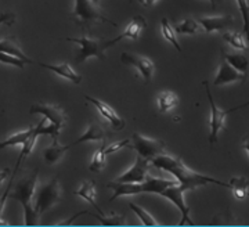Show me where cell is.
I'll list each match as a JSON object with an SVG mask.
<instances>
[{
  "mask_svg": "<svg viewBox=\"0 0 249 227\" xmlns=\"http://www.w3.org/2000/svg\"><path fill=\"white\" fill-rule=\"evenodd\" d=\"M151 165L160 170H166L178 179V184H181L187 191L188 190H196L198 187L208 186V184H217L222 187L230 189V183H223L220 180H216L213 177L196 173L194 170H191L188 166L184 165V162L180 158L172 157L168 154H160L157 157L152 158Z\"/></svg>",
  "mask_w": 249,
  "mask_h": 227,
  "instance_id": "obj_1",
  "label": "cell"
},
{
  "mask_svg": "<svg viewBox=\"0 0 249 227\" xmlns=\"http://www.w3.org/2000/svg\"><path fill=\"white\" fill-rule=\"evenodd\" d=\"M37 172L39 169L36 168L35 170L22 180H19L14 189V191H10V198L17 200L21 202L24 213H25V225L27 226H35L39 223V215L36 213L35 208L32 207V200L35 198L36 179H37Z\"/></svg>",
  "mask_w": 249,
  "mask_h": 227,
  "instance_id": "obj_2",
  "label": "cell"
},
{
  "mask_svg": "<svg viewBox=\"0 0 249 227\" xmlns=\"http://www.w3.org/2000/svg\"><path fill=\"white\" fill-rule=\"evenodd\" d=\"M176 184L175 180H166V179H160V177H152L147 176V179L142 183H111L107 184L108 189L114 190V195L109 198V201H114L119 197L124 195H137L142 192H155L160 194L166 187Z\"/></svg>",
  "mask_w": 249,
  "mask_h": 227,
  "instance_id": "obj_3",
  "label": "cell"
},
{
  "mask_svg": "<svg viewBox=\"0 0 249 227\" xmlns=\"http://www.w3.org/2000/svg\"><path fill=\"white\" fill-rule=\"evenodd\" d=\"M62 200V190L61 186L58 183V179L54 177L53 180H50L49 183L42 186L37 191L35 192V202H34V208L36 213L40 216L45 212L53 208L55 204Z\"/></svg>",
  "mask_w": 249,
  "mask_h": 227,
  "instance_id": "obj_4",
  "label": "cell"
},
{
  "mask_svg": "<svg viewBox=\"0 0 249 227\" xmlns=\"http://www.w3.org/2000/svg\"><path fill=\"white\" fill-rule=\"evenodd\" d=\"M65 40L68 42H73V43L80 44L79 54L75 57V62L80 64V62L86 61L90 57H97L100 60H106V54L104 50L107 49V40L103 38H90L86 34L82 36L80 39H75V38H65Z\"/></svg>",
  "mask_w": 249,
  "mask_h": 227,
  "instance_id": "obj_5",
  "label": "cell"
},
{
  "mask_svg": "<svg viewBox=\"0 0 249 227\" xmlns=\"http://www.w3.org/2000/svg\"><path fill=\"white\" fill-rule=\"evenodd\" d=\"M73 19L79 21V22H90V21H101L106 24L116 26L114 21H111L106 16V13L103 9L98 6L96 0H75V7L71 13Z\"/></svg>",
  "mask_w": 249,
  "mask_h": 227,
  "instance_id": "obj_6",
  "label": "cell"
},
{
  "mask_svg": "<svg viewBox=\"0 0 249 227\" xmlns=\"http://www.w3.org/2000/svg\"><path fill=\"white\" fill-rule=\"evenodd\" d=\"M132 149L137 151L139 155L152 159L154 157L160 155L165 150V143L157 139H148L144 137L140 133H133L132 136Z\"/></svg>",
  "mask_w": 249,
  "mask_h": 227,
  "instance_id": "obj_7",
  "label": "cell"
},
{
  "mask_svg": "<svg viewBox=\"0 0 249 227\" xmlns=\"http://www.w3.org/2000/svg\"><path fill=\"white\" fill-rule=\"evenodd\" d=\"M202 85L205 86L206 95H208V98H209V104H211V121H209L211 133H209V143H211V146H213L214 143L217 141L219 132L224 128L226 115L229 114V111H222V110L216 105V103L213 101V97H212L211 88H209L208 82H202Z\"/></svg>",
  "mask_w": 249,
  "mask_h": 227,
  "instance_id": "obj_8",
  "label": "cell"
},
{
  "mask_svg": "<svg viewBox=\"0 0 249 227\" xmlns=\"http://www.w3.org/2000/svg\"><path fill=\"white\" fill-rule=\"evenodd\" d=\"M187 190L181 186V184H173V186H169L166 187L163 191L160 192V195L168 198L170 202H173L176 207L178 208V210L181 212V220H180V225H184V223H188V225H194V222L190 219V208L186 205V201H184V192Z\"/></svg>",
  "mask_w": 249,
  "mask_h": 227,
  "instance_id": "obj_9",
  "label": "cell"
},
{
  "mask_svg": "<svg viewBox=\"0 0 249 227\" xmlns=\"http://www.w3.org/2000/svg\"><path fill=\"white\" fill-rule=\"evenodd\" d=\"M121 61L126 64V65H130V67L136 68V71L140 74V76H142V79L147 83L152 79V74H154V70H155V65H154V62L150 58L139 56V54H134V53L126 52L121 56Z\"/></svg>",
  "mask_w": 249,
  "mask_h": 227,
  "instance_id": "obj_10",
  "label": "cell"
},
{
  "mask_svg": "<svg viewBox=\"0 0 249 227\" xmlns=\"http://www.w3.org/2000/svg\"><path fill=\"white\" fill-rule=\"evenodd\" d=\"M31 115L35 114H40L46 116L50 122L53 123L54 126L61 132L62 126L67 122V114L62 110L61 107L54 104H34L29 110Z\"/></svg>",
  "mask_w": 249,
  "mask_h": 227,
  "instance_id": "obj_11",
  "label": "cell"
},
{
  "mask_svg": "<svg viewBox=\"0 0 249 227\" xmlns=\"http://www.w3.org/2000/svg\"><path fill=\"white\" fill-rule=\"evenodd\" d=\"M148 159L137 155L134 165L126 170L124 175L116 177L114 183H142L147 179V172H148Z\"/></svg>",
  "mask_w": 249,
  "mask_h": 227,
  "instance_id": "obj_12",
  "label": "cell"
},
{
  "mask_svg": "<svg viewBox=\"0 0 249 227\" xmlns=\"http://www.w3.org/2000/svg\"><path fill=\"white\" fill-rule=\"evenodd\" d=\"M88 101H90L93 105H96V108L98 110V113L101 114V116L107 121L109 125H111V128L116 132H121L124 131V121L122 116H119L118 114L115 113V110L111 107V105L106 104L104 101H101V100H97V98H94V97H90L86 96L85 97Z\"/></svg>",
  "mask_w": 249,
  "mask_h": 227,
  "instance_id": "obj_13",
  "label": "cell"
},
{
  "mask_svg": "<svg viewBox=\"0 0 249 227\" xmlns=\"http://www.w3.org/2000/svg\"><path fill=\"white\" fill-rule=\"evenodd\" d=\"M247 78L248 76L245 74L235 70L231 64H229L226 60H223L220 67H219V71H217V75H216V78L213 80V85L222 86V85L232 83V82H244Z\"/></svg>",
  "mask_w": 249,
  "mask_h": 227,
  "instance_id": "obj_14",
  "label": "cell"
},
{
  "mask_svg": "<svg viewBox=\"0 0 249 227\" xmlns=\"http://www.w3.org/2000/svg\"><path fill=\"white\" fill-rule=\"evenodd\" d=\"M147 26V21H145V18L142 17V16H136V17L130 21V24L124 28V34L119 36H116L115 39H112V40H107V46H114L115 43H118L119 40H122L124 38H129V39H133V40H137L139 38H140V34H142V31Z\"/></svg>",
  "mask_w": 249,
  "mask_h": 227,
  "instance_id": "obj_15",
  "label": "cell"
},
{
  "mask_svg": "<svg viewBox=\"0 0 249 227\" xmlns=\"http://www.w3.org/2000/svg\"><path fill=\"white\" fill-rule=\"evenodd\" d=\"M199 24L202 25L204 31L206 34H212V32H219L226 28L231 25L234 22L232 16H216V17H202L198 18Z\"/></svg>",
  "mask_w": 249,
  "mask_h": 227,
  "instance_id": "obj_16",
  "label": "cell"
},
{
  "mask_svg": "<svg viewBox=\"0 0 249 227\" xmlns=\"http://www.w3.org/2000/svg\"><path fill=\"white\" fill-rule=\"evenodd\" d=\"M40 67H42V68H46V70L52 71V72L57 74V75L61 76V78L71 80L72 83H75V85H79L80 82H82V76H80L76 71L72 68L68 62L58 64V65H52V64H43V62H40Z\"/></svg>",
  "mask_w": 249,
  "mask_h": 227,
  "instance_id": "obj_17",
  "label": "cell"
},
{
  "mask_svg": "<svg viewBox=\"0 0 249 227\" xmlns=\"http://www.w3.org/2000/svg\"><path fill=\"white\" fill-rule=\"evenodd\" d=\"M71 149V144L68 146H61L58 143V137H54L53 144L50 147H47L43 152V159L47 165H55L58 161H61L64 154L67 152V150Z\"/></svg>",
  "mask_w": 249,
  "mask_h": 227,
  "instance_id": "obj_18",
  "label": "cell"
},
{
  "mask_svg": "<svg viewBox=\"0 0 249 227\" xmlns=\"http://www.w3.org/2000/svg\"><path fill=\"white\" fill-rule=\"evenodd\" d=\"M107 137V133L104 131V128L98 123H90L88 131L85 132L79 139L75 140L73 143H71V147L85 143V141H104Z\"/></svg>",
  "mask_w": 249,
  "mask_h": 227,
  "instance_id": "obj_19",
  "label": "cell"
},
{
  "mask_svg": "<svg viewBox=\"0 0 249 227\" xmlns=\"http://www.w3.org/2000/svg\"><path fill=\"white\" fill-rule=\"evenodd\" d=\"M75 194L90 202V205H93L94 208H97L98 213H104L103 210L100 209L97 207V202H96V197H97V191H96V183L94 180H86L80 184V187L78 190H75Z\"/></svg>",
  "mask_w": 249,
  "mask_h": 227,
  "instance_id": "obj_20",
  "label": "cell"
},
{
  "mask_svg": "<svg viewBox=\"0 0 249 227\" xmlns=\"http://www.w3.org/2000/svg\"><path fill=\"white\" fill-rule=\"evenodd\" d=\"M223 57H224V60L229 62V64H231L232 67L235 68V70H238L242 74H245L247 76L249 75V60L248 57H245L244 54H241V53H226L222 52Z\"/></svg>",
  "mask_w": 249,
  "mask_h": 227,
  "instance_id": "obj_21",
  "label": "cell"
},
{
  "mask_svg": "<svg viewBox=\"0 0 249 227\" xmlns=\"http://www.w3.org/2000/svg\"><path fill=\"white\" fill-rule=\"evenodd\" d=\"M230 190L237 200H244L249 197V180L247 177H232L230 180Z\"/></svg>",
  "mask_w": 249,
  "mask_h": 227,
  "instance_id": "obj_22",
  "label": "cell"
},
{
  "mask_svg": "<svg viewBox=\"0 0 249 227\" xmlns=\"http://www.w3.org/2000/svg\"><path fill=\"white\" fill-rule=\"evenodd\" d=\"M157 103H158V110L160 114L168 113L172 108H175L178 104V97L176 93L173 92H162L160 93V96L157 98Z\"/></svg>",
  "mask_w": 249,
  "mask_h": 227,
  "instance_id": "obj_23",
  "label": "cell"
},
{
  "mask_svg": "<svg viewBox=\"0 0 249 227\" xmlns=\"http://www.w3.org/2000/svg\"><path fill=\"white\" fill-rule=\"evenodd\" d=\"M106 150H107L106 143L101 141L100 149L94 152V155L91 158V162L89 165L90 172H101L107 166V151Z\"/></svg>",
  "mask_w": 249,
  "mask_h": 227,
  "instance_id": "obj_24",
  "label": "cell"
},
{
  "mask_svg": "<svg viewBox=\"0 0 249 227\" xmlns=\"http://www.w3.org/2000/svg\"><path fill=\"white\" fill-rule=\"evenodd\" d=\"M0 52L7 53V54H11V56H16V57H18V58L24 60L27 64L32 62V60H31V58H28L27 56L22 53V50H21L17 44H16V42H14V38H6V39L0 40Z\"/></svg>",
  "mask_w": 249,
  "mask_h": 227,
  "instance_id": "obj_25",
  "label": "cell"
},
{
  "mask_svg": "<svg viewBox=\"0 0 249 227\" xmlns=\"http://www.w3.org/2000/svg\"><path fill=\"white\" fill-rule=\"evenodd\" d=\"M222 38L224 42H227L234 49L248 50L249 44L247 42V38H244V34H240V32H226V34H223Z\"/></svg>",
  "mask_w": 249,
  "mask_h": 227,
  "instance_id": "obj_26",
  "label": "cell"
},
{
  "mask_svg": "<svg viewBox=\"0 0 249 227\" xmlns=\"http://www.w3.org/2000/svg\"><path fill=\"white\" fill-rule=\"evenodd\" d=\"M160 26H162V35H163V38H165L170 44H173L175 49H176L178 53H181V46H180V43H178V40L176 29L170 25L169 19H168V18H163V19L160 21Z\"/></svg>",
  "mask_w": 249,
  "mask_h": 227,
  "instance_id": "obj_27",
  "label": "cell"
},
{
  "mask_svg": "<svg viewBox=\"0 0 249 227\" xmlns=\"http://www.w3.org/2000/svg\"><path fill=\"white\" fill-rule=\"evenodd\" d=\"M34 132V128H29L27 131L18 132L16 134L10 136L9 139H6L4 141H0V150H4L6 147H10V146H22L27 139Z\"/></svg>",
  "mask_w": 249,
  "mask_h": 227,
  "instance_id": "obj_28",
  "label": "cell"
},
{
  "mask_svg": "<svg viewBox=\"0 0 249 227\" xmlns=\"http://www.w3.org/2000/svg\"><path fill=\"white\" fill-rule=\"evenodd\" d=\"M204 31L202 25L199 24L198 19H194V18H187L183 22H180L178 26H176V32L178 34H186V35H194V34H198Z\"/></svg>",
  "mask_w": 249,
  "mask_h": 227,
  "instance_id": "obj_29",
  "label": "cell"
},
{
  "mask_svg": "<svg viewBox=\"0 0 249 227\" xmlns=\"http://www.w3.org/2000/svg\"><path fill=\"white\" fill-rule=\"evenodd\" d=\"M89 215L94 216L103 226H124V225H126L124 215L112 213V215L108 216V215H104V213H91V212H89Z\"/></svg>",
  "mask_w": 249,
  "mask_h": 227,
  "instance_id": "obj_30",
  "label": "cell"
},
{
  "mask_svg": "<svg viewBox=\"0 0 249 227\" xmlns=\"http://www.w3.org/2000/svg\"><path fill=\"white\" fill-rule=\"evenodd\" d=\"M39 136H37V133L35 132V126H34V132H32V134L29 136L27 139V141L22 144V150H21V154H19V157H18L17 159V165H16V172L18 170V168H19V165H21V162L25 159V158L32 152V150H34V147H35V143H36V139H37Z\"/></svg>",
  "mask_w": 249,
  "mask_h": 227,
  "instance_id": "obj_31",
  "label": "cell"
},
{
  "mask_svg": "<svg viewBox=\"0 0 249 227\" xmlns=\"http://www.w3.org/2000/svg\"><path fill=\"white\" fill-rule=\"evenodd\" d=\"M130 205V209L133 210L134 213L139 216V219L142 220V223L144 226H158L160 223L154 219L151 213H148L145 209H142V207H139V205H136L134 202H130L129 204Z\"/></svg>",
  "mask_w": 249,
  "mask_h": 227,
  "instance_id": "obj_32",
  "label": "cell"
},
{
  "mask_svg": "<svg viewBox=\"0 0 249 227\" xmlns=\"http://www.w3.org/2000/svg\"><path fill=\"white\" fill-rule=\"evenodd\" d=\"M238 4V10H240L241 16H242V21H244V31L242 34L247 38V42L249 44V4L248 0H237Z\"/></svg>",
  "mask_w": 249,
  "mask_h": 227,
  "instance_id": "obj_33",
  "label": "cell"
},
{
  "mask_svg": "<svg viewBox=\"0 0 249 227\" xmlns=\"http://www.w3.org/2000/svg\"><path fill=\"white\" fill-rule=\"evenodd\" d=\"M0 62H3V64H9V65H13V67H17V68H24V65L27 64V62L24 61V60H21V58H18L16 56H11V54H7V53H3L0 52Z\"/></svg>",
  "mask_w": 249,
  "mask_h": 227,
  "instance_id": "obj_34",
  "label": "cell"
},
{
  "mask_svg": "<svg viewBox=\"0 0 249 227\" xmlns=\"http://www.w3.org/2000/svg\"><path fill=\"white\" fill-rule=\"evenodd\" d=\"M126 147H130V149H132V139H124L122 140V141H116L114 144H111L109 147H107L106 151H107V155H109V154H114L116 151L124 150L126 149Z\"/></svg>",
  "mask_w": 249,
  "mask_h": 227,
  "instance_id": "obj_35",
  "label": "cell"
},
{
  "mask_svg": "<svg viewBox=\"0 0 249 227\" xmlns=\"http://www.w3.org/2000/svg\"><path fill=\"white\" fill-rule=\"evenodd\" d=\"M14 176H16V170L13 172V175L10 177V183L9 187L6 189V191L3 192V195L0 197V215H1V212L4 209V205H6V201H7V198H10V191H11V183H13V180H14Z\"/></svg>",
  "mask_w": 249,
  "mask_h": 227,
  "instance_id": "obj_36",
  "label": "cell"
},
{
  "mask_svg": "<svg viewBox=\"0 0 249 227\" xmlns=\"http://www.w3.org/2000/svg\"><path fill=\"white\" fill-rule=\"evenodd\" d=\"M14 14L13 13H3L0 14V25L1 24H7V25H11L14 22Z\"/></svg>",
  "mask_w": 249,
  "mask_h": 227,
  "instance_id": "obj_37",
  "label": "cell"
},
{
  "mask_svg": "<svg viewBox=\"0 0 249 227\" xmlns=\"http://www.w3.org/2000/svg\"><path fill=\"white\" fill-rule=\"evenodd\" d=\"M9 172H10L9 169H3V170L0 172V186L4 183V180L7 179V176H9Z\"/></svg>",
  "mask_w": 249,
  "mask_h": 227,
  "instance_id": "obj_38",
  "label": "cell"
},
{
  "mask_svg": "<svg viewBox=\"0 0 249 227\" xmlns=\"http://www.w3.org/2000/svg\"><path fill=\"white\" fill-rule=\"evenodd\" d=\"M139 3H142V6H145V7H150V6H154L158 0H137Z\"/></svg>",
  "mask_w": 249,
  "mask_h": 227,
  "instance_id": "obj_39",
  "label": "cell"
},
{
  "mask_svg": "<svg viewBox=\"0 0 249 227\" xmlns=\"http://www.w3.org/2000/svg\"><path fill=\"white\" fill-rule=\"evenodd\" d=\"M242 149L247 150V152H248V155H249V137H247V139L244 140V143H242Z\"/></svg>",
  "mask_w": 249,
  "mask_h": 227,
  "instance_id": "obj_40",
  "label": "cell"
},
{
  "mask_svg": "<svg viewBox=\"0 0 249 227\" xmlns=\"http://www.w3.org/2000/svg\"><path fill=\"white\" fill-rule=\"evenodd\" d=\"M247 105H249V101L248 103H245V104L240 105V107H234V108H231V110H229V114L232 113V111H235V110H238V108H241V107H247Z\"/></svg>",
  "mask_w": 249,
  "mask_h": 227,
  "instance_id": "obj_41",
  "label": "cell"
},
{
  "mask_svg": "<svg viewBox=\"0 0 249 227\" xmlns=\"http://www.w3.org/2000/svg\"><path fill=\"white\" fill-rule=\"evenodd\" d=\"M217 1H220V0H209V3H211V7H212V9L216 7V3H217Z\"/></svg>",
  "mask_w": 249,
  "mask_h": 227,
  "instance_id": "obj_42",
  "label": "cell"
},
{
  "mask_svg": "<svg viewBox=\"0 0 249 227\" xmlns=\"http://www.w3.org/2000/svg\"><path fill=\"white\" fill-rule=\"evenodd\" d=\"M6 225H7V222H6V220H1V219H0V226H6Z\"/></svg>",
  "mask_w": 249,
  "mask_h": 227,
  "instance_id": "obj_43",
  "label": "cell"
},
{
  "mask_svg": "<svg viewBox=\"0 0 249 227\" xmlns=\"http://www.w3.org/2000/svg\"><path fill=\"white\" fill-rule=\"evenodd\" d=\"M130 1H132V0H130Z\"/></svg>",
  "mask_w": 249,
  "mask_h": 227,
  "instance_id": "obj_44",
  "label": "cell"
}]
</instances>
